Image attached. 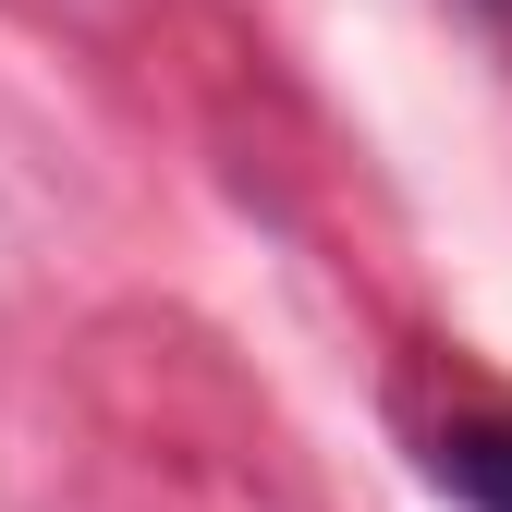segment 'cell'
<instances>
[{
    "label": "cell",
    "mask_w": 512,
    "mask_h": 512,
    "mask_svg": "<svg viewBox=\"0 0 512 512\" xmlns=\"http://www.w3.org/2000/svg\"><path fill=\"white\" fill-rule=\"evenodd\" d=\"M439 488L464 512H512V427H439Z\"/></svg>",
    "instance_id": "6da1fadb"
}]
</instances>
